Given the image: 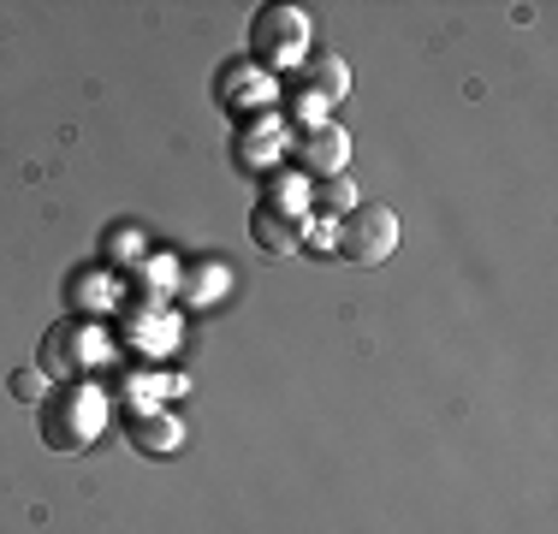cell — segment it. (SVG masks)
<instances>
[{
    "label": "cell",
    "instance_id": "6da1fadb",
    "mask_svg": "<svg viewBox=\"0 0 558 534\" xmlns=\"http://www.w3.org/2000/svg\"><path fill=\"white\" fill-rule=\"evenodd\" d=\"M250 53L262 72H298L310 53V19L298 7H262L250 24Z\"/></svg>",
    "mask_w": 558,
    "mask_h": 534
},
{
    "label": "cell",
    "instance_id": "5b68a950",
    "mask_svg": "<svg viewBox=\"0 0 558 534\" xmlns=\"http://www.w3.org/2000/svg\"><path fill=\"white\" fill-rule=\"evenodd\" d=\"M298 72H303V84H310V96H315V101H327V107H333V101L344 96V89H351V65H344L339 53H322V60H303Z\"/></svg>",
    "mask_w": 558,
    "mask_h": 534
},
{
    "label": "cell",
    "instance_id": "ba28073f",
    "mask_svg": "<svg viewBox=\"0 0 558 534\" xmlns=\"http://www.w3.org/2000/svg\"><path fill=\"white\" fill-rule=\"evenodd\" d=\"M315 203H322L327 214H351V208H356V184H351V172H339V179H322Z\"/></svg>",
    "mask_w": 558,
    "mask_h": 534
},
{
    "label": "cell",
    "instance_id": "7a4b0ae2",
    "mask_svg": "<svg viewBox=\"0 0 558 534\" xmlns=\"http://www.w3.org/2000/svg\"><path fill=\"white\" fill-rule=\"evenodd\" d=\"M398 250V214L380 208V203H363L344 214L339 226V256L356 262V267H380Z\"/></svg>",
    "mask_w": 558,
    "mask_h": 534
},
{
    "label": "cell",
    "instance_id": "52a82bcc",
    "mask_svg": "<svg viewBox=\"0 0 558 534\" xmlns=\"http://www.w3.org/2000/svg\"><path fill=\"white\" fill-rule=\"evenodd\" d=\"M131 446L137 451H172L179 446V422L172 416H131Z\"/></svg>",
    "mask_w": 558,
    "mask_h": 534
},
{
    "label": "cell",
    "instance_id": "8992f818",
    "mask_svg": "<svg viewBox=\"0 0 558 534\" xmlns=\"http://www.w3.org/2000/svg\"><path fill=\"white\" fill-rule=\"evenodd\" d=\"M65 404H72V410H65V427L54 434V446H84V439L101 427V398L96 392H72Z\"/></svg>",
    "mask_w": 558,
    "mask_h": 534
},
{
    "label": "cell",
    "instance_id": "9c48e42d",
    "mask_svg": "<svg viewBox=\"0 0 558 534\" xmlns=\"http://www.w3.org/2000/svg\"><path fill=\"white\" fill-rule=\"evenodd\" d=\"M12 392H19L24 404H36V398H43V380H36V374L24 368V374H12Z\"/></svg>",
    "mask_w": 558,
    "mask_h": 534
},
{
    "label": "cell",
    "instance_id": "3957f363",
    "mask_svg": "<svg viewBox=\"0 0 558 534\" xmlns=\"http://www.w3.org/2000/svg\"><path fill=\"white\" fill-rule=\"evenodd\" d=\"M344 155H351V137H344L333 119H327V125H315L310 137L298 143V160L315 172V179H339V172H344Z\"/></svg>",
    "mask_w": 558,
    "mask_h": 534
},
{
    "label": "cell",
    "instance_id": "277c9868",
    "mask_svg": "<svg viewBox=\"0 0 558 534\" xmlns=\"http://www.w3.org/2000/svg\"><path fill=\"white\" fill-rule=\"evenodd\" d=\"M250 232H256V244L268 250V256H291V250L303 244V226H298V214H279L262 203L256 214H250Z\"/></svg>",
    "mask_w": 558,
    "mask_h": 534
}]
</instances>
